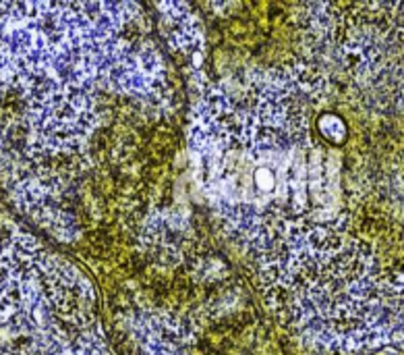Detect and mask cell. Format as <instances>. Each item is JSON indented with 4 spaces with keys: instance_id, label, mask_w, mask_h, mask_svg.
<instances>
[{
    "instance_id": "6da1fadb",
    "label": "cell",
    "mask_w": 404,
    "mask_h": 355,
    "mask_svg": "<svg viewBox=\"0 0 404 355\" xmlns=\"http://www.w3.org/2000/svg\"><path fill=\"white\" fill-rule=\"evenodd\" d=\"M261 253L266 295L300 341L357 351L377 339L386 318L379 266L344 220L311 214Z\"/></svg>"
}]
</instances>
